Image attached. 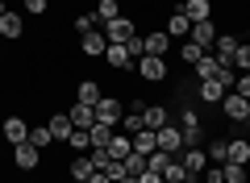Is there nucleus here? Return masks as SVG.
Instances as JSON below:
<instances>
[{"label":"nucleus","instance_id":"1","mask_svg":"<svg viewBox=\"0 0 250 183\" xmlns=\"http://www.w3.org/2000/svg\"><path fill=\"white\" fill-rule=\"evenodd\" d=\"M100 34H104V42H113V46H125L129 38L138 34V25H134V17H125V13H121V17H117V21H108V25L100 29Z\"/></svg>","mask_w":250,"mask_h":183},{"label":"nucleus","instance_id":"2","mask_svg":"<svg viewBox=\"0 0 250 183\" xmlns=\"http://www.w3.org/2000/svg\"><path fill=\"white\" fill-rule=\"evenodd\" d=\"M179 163H184V171H188V183L192 179H200V175H205V166H208V154L200 146H184L179 150Z\"/></svg>","mask_w":250,"mask_h":183},{"label":"nucleus","instance_id":"3","mask_svg":"<svg viewBox=\"0 0 250 183\" xmlns=\"http://www.w3.org/2000/svg\"><path fill=\"white\" fill-rule=\"evenodd\" d=\"M221 108H225V121H233V125L250 121V100H246V96H238V92H225Z\"/></svg>","mask_w":250,"mask_h":183},{"label":"nucleus","instance_id":"4","mask_svg":"<svg viewBox=\"0 0 250 183\" xmlns=\"http://www.w3.org/2000/svg\"><path fill=\"white\" fill-rule=\"evenodd\" d=\"M121 117H125V108H121V100L117 96H100V104H96V121L100 125H121Z\"/></svg>","mask_w":250,"mask_h":183},{"label":"nucleus","instance_id":"5","mask_svg":"<svg viewBox=\"0 0 250 183\" xmlns=\"http://www.w3.org/2000/svg\"><path fill=\"white\" fill-rule=\"evenodd\" d=\"M179 133H184V146H200V138H205V125L192 108H184V117H179Z\"/></svg>","mask_w":250,"mask_h":183},{"label":"nucleus","instance_id":"6","mask_svg":"<svg viewBox=\"0 0 250 183\" xmlns=\"http://www.w3.org/2000/svg\"><path fill=\"white\" fill-rule=\"evenodd\" d=\"M13 163H17L21 171H38V166H42V150H38L34 142H21V146H13Z\"/></svg>","mask_w":250,"mask_h":183},{"label":"nucleus","instance_id":"7","mask_svg":"<svg viewBox=\"0 0 250 183\" xmlns=\"http://www.w3.org/2000/svg\"><path fill=\"white\" fill-rule=\"evenodd\" d=\"M138 75H142L146 83H163V79H167V62L154 59V54H142V59H138Z\"/></svg>","mask_w":250,"mask_h":183},{"label":"nucleus","instance_id":"8","mask_svg":"<svg viewBox=\"0 0 250 183\" xmlns=\"http://www.w3.org/2000/svg\"><path fill=\"white\" fill-rule=\"evenodd\" d=\"M175 9L184 13L192 25H196V21H213V0H179Z\"/></svg>","mask_w":250,"mask_h":183},{"label":"nucleus","instance_id":"9","mask_svg":"<svg viewBox=\"0 0 250 183\" xmlns=\"http://www.w3.org/2000/svg\"><path fill=\"white\" fill-rule=\"evenodd\" d=\"M0 133H4V142H9V146H21V142H29V125H25V117H4Z\"/></svg>","mask_w":250,"mask_h":183},{"label":"nucleus","instance_id":"10","mask_svg":"<svg viewBox=\"0 0 250 183\" xmlns=\"http://www.w3.org/2000/svg\"><path fill=\"white\" fill-rule=\"evenodd\" d=\"M159 133V150L163 154H179L184 150V133H179V125H163V129H154Z\"/></svg>","mask_w":250,"mask_h":183},{"label":"nucleus","instance_id":"11","mask_svg":"<svg viewBox=\"0 0 250 183\" xmlns=\"http://www.w3.org/2000/svg\"><path fill=\"white\" fill-rule=\"evenodd\" d=\"M217 34H221V29H217L213 21H196V25H192V38H188V42H196L200 50H213V42H217Z\"/></svg>","mask_w":250,"mask_h":183},{"label":"nucleus","instance_id":"12","mask_svg":"<svg viewBox=\"0 0 250 183\" xmlns=\"http://www.w3.org/2000/svg\"><path fill=\"white\" fill-rule=\"evenodd\" d=\"M238 46H242V38H238V34H229V29H221V34H217V42H213V54H217L221 62H229Z\"/></svg>","mask_w":250,"mask_h":183},{"label":"nucleus","instance_id":"13","mask_svg":"<svg viewBox=\"0 0 250 183\" xmlns=\"http://www.w3.org/2000/svg\"><path fill=\"white\" fill-rule=\"evenodd\" d=\"M67 117H71L75 129H92V125H96V108H92V104H80V100L67 108Z\"/></svg>","mask_w":250,"mask_h":183},{"label":"nucleus","instance_id":"14","mask_svg":"<svg viewBox=\"0 0 250 183\" xmlns=\"http://www.w3.org/2000/svg\"><path fill=\"white\" fill-rule=\"evenodd\" d=\"M196 92H200V100H205V104H221L229 87H225L221 79H200V87H196Z\"/></svg>","mask_w":250,"mask_h":183},{"label":"nucleus","instance_id":"15","mask_svg":"<svg viewBox=\"0 0 250 183\" xmlns=\"http://www.w3.org/2000/svg\"><path fill=\"white\" fill-rule=\"evenodd\" d=\"M21 34H25V17H21V13H4V17H0V38L17 42Z\"/></svg>","mask_w":250,"mask_h":183},{"label":"nucleus","instance_id":"16","mask_svg":"<svg viewBox=\"0 0 250 183\" xmlns=\"http://www.w3.org/2000/svg\"><path fill=\"white\" fill-rule=\"evenodd\" d=\"M46 129H50L54 142H67V138L75 133V125H71V117H67V113H54L50 121H46Z\"/></svg>","mask_w":250,"mask_h":183},{"label":"nucleus","instance_id":"17","mask_svg":"<svg viewBox=\"0 0 250 183\" xmlns=\"http://www.w3.org/2000/svg\"><path fill=\"white\" fill-rule=\"evenodd\" d=\"M80 50L88 54V59H104L108 42H104V34H100V29H96V34H83V38H80Z\"/></svg>","mask_w":250,"mask_h":183},{"label":"nucleus","instance_id":"18","mask_svg":"<svg viewBox=\"0 0 250 183\" xmlns=\"http://www.w3.org/2000/svg\"><path fill=\"white\" fill-rule=\"evenodd\" d=\"M163 34H167V38H184V42H188V38H192V21L175 9V13L167 17V29H163Z\"/></svg>","mask_w":250,"mask_h":183},{"label":"nucleus","instance_id":"19","mask_svg":"<svg viewBox=\"0 0 250 183\" xmlns=\"http://www.w3.org/2000/svg\"><path fill=\"white\" fill-rule=\"evenodd\" d=\"M100 96H104V87H100L96 79H83V83L75 87V100H80V104H92V108H96Z\"/></svg>","mask_w":250,"mask_h":183},{"label":"nucleus","instance_id":"20","mask_svg":"<svg viewBox=\"0 0 250 183\" xmlns=\"http://www.w3.org/2000/svg\"><path fill=\"white\" fill-rule=\"evenodd\" d=\"M104 62H108L113 71H129V67H134L129 50H125V46H113V42H108V50H104Z\"/></svg>","mask_w":250,"mask_h":183},{"label":"nucleus","instance_id":"21","mask_svg":"<svg viewBox=\"0 0 250 183\" xmlns=\"http://www.w3.org/2000/svg\"><path fill=\"white\" fill-rule=\"evenodd\" d=\"M92 17H96L100 25L117 21V17H121V0H96V9H92Z\"/></svg>","mask_w":250,"mask_h":183},{"label":"nucleus","instance_id":"22","mask_svg":"<svg viewBox=\"0 0 250 183\" xmlns=\"http://www.w3.org/2000/svg\"><path fill=\"white\" fill-rule=\"evenodd\" d=\"M142 121H146V129H163V125L171 121V113H167L163 104H146V108H142Z\"/></svg>","mask_w":250,"mask_h":183},{"label":"nucleus","instance_id":"23","mask_svg":"<svg viewBox=\"0 0 250 183\" xmlns=\"http://www.w3.org/2000/svg\"><path fill=\"white\" fill-rule=\"evenodd\" d=\"M67 171H71V179H92L96 175V163H92V154H75Z\"/></svg>","mask_w":250,"mask_h":183},{"label":"nucleus","instance_id":"24","mask_svg":"<svg viewBox=\"0 0 250 183\" xmlns=\"http://www.w3.org/2000/svg\"><path fill=\"white\" fill-rule=\"evenodd\" d=\"M163 179H167V183H188V171H184V163H179V154H171L167 158V163H163Z\"/></svg>","mask_w":250,"mask_h":183},{"label":"nucleus","instance_id":"25","mask_svg":"<svg viewBox=\"0 0 250 183\" xmlns=\"http://www.w3.org/2000/svg\"><path fill=\"white\" fill-rule=\"evenodd\" d=\"M134 150L138 154H154V150H159V133L154 129H138L134 133Z\"/></svg>","mask_w":250,"mask_h":183},{"label":"nucleus","instance_id":"26","mask_svg":"<svg viewBox=\"0 0 250 183\" xmlns=\"http://www.w3.org/2000/svg\"><path fill=\"white\" fill-rule=\"evenodd\" d=\"M225 163L246 166V163H250V142H246V138H229V158H225Z\"/></svg>","mask_w":250,"mask_h":183},{"label":"nucleus","instance_id":"27","mask_svg":"<svg viewBox=\"0 0 250 183\" xmlns=\"http://www.w3.org/2000/svg\"><path fill=\"white\" fill-rule=\"evenodd\" d=\"M167 46H171V38L163 34V29H154V34H146V54H154V59H163V54H167Z\"/></svg>","mask_w":250,"mask_h":183},{"label":"nucleus","instance_id":"28","mask_svg":"<svg viewBox=\"0 0 250 183\" xmlns=\"http://www.w3.org/2000/svg\"><path fill=\"white\" fill-rule=\"evenodd\" d=\"M88 133H92V150H108V142H113L117 129H113V125H100V121H96Z\"/></svg>","mask_w":250,"mask_h":183},{"label":"nucleus","instance_id":"29","mask_svg":"<svg viewBox=\"0 0 250 183\" xmlns=\"http://www.w3.org/2000/svg\"><path fill=\"white\" fill-rule=\"evenodd\" d=\"M196 79H217V71H221V59H217V54H205V59L196 62Z\"/></svg>","mask_w":250,"mask_h":183},{"label":"nucleus","instance_id":"30","mask_svg":"<svg viewBox=\"0 0 250 183\" xmlns=\"http://www.w3.org/2000/svg\"><path fill=\"white\" fill-rule=\"evenodd\" d=\"M205 154H208V163H217V166H225V158H229V142H225V138H217V142H208V150H205Z\"/></svg>","mask_w":250,"mask_h":183},{"label":"nucleus","instance_id":"31","mask_svg":"<svg viewBox=\"0 0 250 183\" xmlns=\"http://www.w3.org/2000/svg\"><path fill=\"white\" fill-rule=\"evenodd\" d=\"M67 146H71V154H88V150H92V133L88 129H75L71 138H67Z\"/></svg>","mask_w":250,"mask_h":183},{"label":"nucleus","instance_id":"32","mask_svg":"<svg viewBox=\"0 0 250 183\" xmlns=\"http://www.w3.org/2000/svg\"><path fill=\"white\" fill-rule=\"evenodd\" d=\"M233 71H238V75H250V42H242L238 50H233Z\"/></svg>","mask_w":250,"mask_h":183},{"label":"nucleus","instance_id":"33","mask_svg":"<svg viewBox=\"0 0 250 183\" xmlns=\"http://www.w3.org/2000/svg\"><path fill=\"white\" fill-rule=\"evenodd\" d=\"M205 54H208V50H200V46H196V42H184V46H179V59H184V62H188V67H196V62H200V59H205Z\"/></svg>","mask_w":250,"mask_h":183},{"label":"nucleus","instance_id":"34","mask_svg":"<svg viewBox=\"0 0 250 183\" xmlns=\"http://www.w3.org/2000/svg\"><path fill=\"white\" fill-rule=\"evenodd\" d=\"M117 129H121V133H129V138H134L138 129H146V121H142V113H125V117H121V125H117Z\"/></svg>","mask_w":250,"mask_h":183},{"label":"nucleus","instance_id":"35","mask_svg":"<svg viewBox=\"0 0 250 183\" xmlns=\"http://www.w3.org/2000/svg\"><path fill=\"white\" fill-rule=\"evenodd\" d=\"M96 29H100V21L96 17H92V13H80V17H75V34H96Z\"/></svg>","mask_w":250,"mask_h":183},{"label":"nucleus","instance_id":"36","mask_svg":"<svg viewBox=\"0 0 250 183\" xmlns=\"http://www.w3.org/2000/svg\"><path fill=\"white\" fill-rule=\"evenodd\" d=\"M29 142H34L38 150H46L54 138H50V129H46V125H29Z\"/></svg>","mask_w":250,"mask_h":183},{"label":"nucleus","instance_id":"37","mask_svg":"<svg viewBox=\"0 0 250 183\" xmlns=\"http://www.w3.org/2000/svg\"><path fill=\"white\" fill-rule=\"evenodd\" d=\"M121 163H125V175H142L146 171V154H138V150H134V154H125Z\"/></svg>","mask_w":250,"mask_h":183},{"label":"nucleus","instance_id":"38","mask_svg":"<svg viewBox=\"0 0 250 183\" xmlns=\"http://www.w3.org/2000/svg\"><path fill=\"white\" fill-rule=\"evenodd\" d=\"M221 171H225V183H250V175H246V166H238V163H225Z\"/></svg>","mask_w":250,"mask_h":183},{"label":"nucleus","instance_id":"39","mask_svg":"<svg viewBox=\"0 0 250 183\" xmlns=\"http://www.w3.org/2000/svg\"><path fill=\"white\" fill-rule=\"evenodd\" d=\"M125 50H129V59L138 62V59H142V54H146V38H142V34H134V38H129V42H125Z\"/></svg>","mask_w":250,"mask_h":183},{"label":"nucleus","instance_id":"40","mask_svg":"<svg viewBox=\"0 0 250 183\" xmlns=\"http://www.w3.org/2000/svg\"><path fill=\"white\" fill-rule=\"evenodd\" d=\"M104 175H108V179H125V163H121V158H108V166H104Z\"/></svg>","mask_w":250,"mask_h":183},{"label":"nucleus","instance_id":"41","mask_svg":"<svg viewBox=\"0 0 250 183\" xmlns=\"http://www.w3.org/2000/svg\"><path fill=\"white\" fill-rule=\"evenodd\" d=\"M46 9H50V0H25V13H29V17H46Z\"/></svg>","mask_w":250,"mask_h":183},{"label":"nucleus","instance_id":"42","mask_svg":"<svg viewBox=\"0 0 250 183\" xmlns=\"http://www.w3.org/2000/svg\"><path fill=\"white\" fill-rule=\"evenodd\" d=\"M233 92H238V96H246V100H250V75H238V83H233Z\"/></svg>","mask_w":250,"mask_h":183},{"label":"nucleus","instance_id":"43","mask_svg":"<svg viewBox=\"0 0 250 183\" xmlns=\"http://www.w3.org/2000/svg\"><path fill=\"white\" fill-rule=\"evenodd\" d=\"M138 183H163V175L159 171H142V175H138Z\"/></svg>","mask_w":250,"mask_h":183},{"label":"nucleus","instance_id":"44","mask_svg":"<svg viewBox=\"0 0 250 183\" xmlns=\"http://www.w3.org/2000/svg\"><path fill=\"white\" fill-rule=\"evenodd\" d=\"M88 183H113V179H108V175H104V171H96V175H92V179H88Z\"/></svg>","mask_w":250,"mask_h":183},{"label":"nucleus","instance_id":"45","mask_svg":"<svg viewBox=\"0 0 250 183\" xmlns=\"http://www.w3.org/2000/svg\"><path fill=\"white\" fill-rule=\"evenodd\" d=\"M117 183H138V175H125V179H117Z\"/></svg>","mask_w":250,"mask_h":183},{"label":"nucleus","instance_id":"46","mask_svg":"<svg viewBox=\"0 0 250 183\" xmlns=\"http://www.w3.org/2000/svg\"><path fill=\"white\" fill-rule=\"evenodd\" d=\"M242 125H246V142H250V121H242Z\"/></svg>","mask_w":250,"mask_h":183},{"label":"nucleus","instance_id":"47","mask_svg":"<svg viewBox=\"0 0 250 183\" xmlns=\"http://www.w3.org/2000/svg\"><path fill=\"white\" fill-rule=\"evenodd\" d=\"M4 13H9V9H4V0H0V17H4Z\"/></svg>","mask_w":250,"mask_h":183},{"label":"nucleus","instance_id":"48","mask_svg":"<svg viewBox=\"0 0 250 183\" xmlns=\"http://www.w3.org/2000/svg\"><path fill=\"white\" fill-rule=\"evenodd\" d=\"M163 183H167V179H163Z\"/></svg>","mask_w":250,"mask_h":183}]
</instances>
